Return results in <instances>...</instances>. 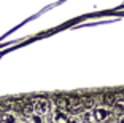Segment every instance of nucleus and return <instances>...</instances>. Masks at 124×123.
<instances>
[{
    "label": "nucleus",
    "instance_id": "nucleus-1",
    "mask_svg": "<svg viewBox=\"0 0 124 123\" xmlns=\"http://www.w3.org/2000/svg\"><path fill=\"white\" fill-rule=\"evenodd\" d=\"M92 110V117H94V122H105L110 115H111V110L105 105H100V107H94Z\"/></svg>",
    "mask_w": 124,
    "mask_h": 123
},
{
    "label": "nucleus",
    "instance_id": "nucleus-2",
    "mask_svg": "<svg viewBox=\"0 0 124 123\" xmlns=\"http://www.w3.org/2000/svg\"><path fill=\"white\" fill-rule=\"evenodd\" d=\"M33 110H35V114L43 117L45 114H48V110H49V101H48V99H38V101H35Z\"/></svg>",
    "mask_w": 124,
    "mask_h": 123
},
{
    "label": "nucleus",
    "instance_id": "nucleus-3",
    "mask_svg": "<svg viewBox=\"0 0 124 123\" xmlns=\"http://www.w3.org/2000/svg\"><path fill=\"white\" fill-rule=\"evenodd\" d=\"M67 120H69V117H67L65 110L64 109H56L54 110V122L56 123H65Z\"/></svg>",
    "mask_w": 124,
    "mask_h": 123
},
{
    "label": "nucleus",
    "instance_id": "nucleus-4",
    "mask_svg": "<svg viewBox=\"0 0 124 123\" xmlns=\"http://www.w3.org/2000/svg\"><path fill=\"white\" fill-rule=\"evenodd\" d=\"M81 120H83V123H94L92 110H89V109H84L83 112H81Z\"/></svg>",
    "mask_w": 124,
    "mask_h": 123
},
{
    "label": "nucleus",
    "instance_id": "nucleus-5",
    "mask_svg": "<svg viewBox=\"0 0 124 123\" xmlns=\"http://www.w3.org/2000/svg\"><path fill=\"white\" fill-rule=\"evenodd\" d=\"M0 120H2V123H18V120H16L15 114H11V112H5V114H2Z\"/></svg>",
    "mask_w": 124,
    "mask_h": 123
},
{
    "label": "nucleus",
    "instance_id": "nucleus-6",
    "mask_svg": "<svg viewBox=\"0 0 124 123\" xmlns=\"http://www.w3.org/2000/svg\"><path fill=\"white\" fill-rule=\"evenodd\" d=\"M30 123H43V117L33 112L32 115H30Z\"/></svg>",
    "mask_w": 124,
    "mask_h": 123
},
{
    "label": "nucleus",
    "instance_id": "nucleus-7",
    "mask_svg": "<svg viewBox=\"0 0 124 123\" xmlns=\"http://www.w3.org/2000/svg\"><path fill=\"white\" fill-rule=\"evenodd\" d=\"M115 101H116V98H113V96H105V99H103L107 105H115Z\"/></svg>",
    "mask_w": 124,
    "mask_h": 123
},
{
    "label": "nucleus",
    "instance_id": "nucleus-8",
    "mask_svg": "<svg viewBox=\"0 0 124 123\" xmlns=\"http://www.w3.org/2000/svg\"><path fill=\"white\" fill-rule=\"evenodd\" d=\"M115 105H116L118 109H124V98H119L115 101Z\"/></svg>",
    "mask_w": 124,
    "mask_h": 123
},
{
    "label": "nucleus",
    "instance_id": "nucleus-9",
    "mask_svg": "<svg viewBox=\"0 0 124 123\" xmlns=\"http://www.w3.org/2000/svg\"><path fill=\"white\" fill-rule=\"evenodd\" d=\"M65 123H80V122H78V118H75V117H73V118H69Z\"/></svg>",
    "mask_w": 124,
    "mask_h": 123
},
{
    "label": "nucleus",
    "instance_id": "nucleus-10",
    "mask_svg": "<svg viewBox=\"0 0 124 123\" xmlns=\"http://www.w3.org/2000/svg\"><path fill=\"white\" fill-rule=\"evenodd\" d=\"M118 123H124V114L119 117V118H118Z\"/></svg>",
    "mask_w": 124,
    "mask_h": 123
},
{
    "label": "nucleus",
    "instance_id": "nucleus-11",
    "mask_svg": "<svg viewBox=\"0 0 124 123\" xmlns=\"http://www.w3.org/2000/svg\"><path fill=\"white\" fill-rule=\"evenodd\" d=\"M94 123H102V122H94Z\"/></svg>",
    "mask_w": 124,
    "mask_h": 123
},
{
    "label": "nucleus",
    "instance_id": "nucleus-12",
    "mask_svg": "<svg viewBox=\"0 0 124 123\" xmlns=\"http://www.w3.org/2000/svg\"><path fill=\"white\" fill-rule=\"evenodd\" d=\"M19 123H26V122H19Z\"/></svg>",
    "mask_w": 124,
    "mask_h": 123
}]
</instances>
